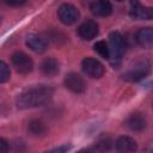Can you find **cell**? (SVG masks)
Here are the masks:
<instances>
[{"label":"cell","instance_id":"cell-4","mask_svg":"<svg viewBox=\"0 0 153 153\" xmlns=\"http://www.w3.org/2000/svg\"><path fill=\"white\" fill-rule=\"evenodd\" d=\"M57 16H59V19L61 23H63L65 25H72L79 19L80 13L75 6H73L71 4H63L59 7Z\"/></svg>","mask_w":153,"mask_h":153},{"label":"cell","instance_id":"cell-17","mask_svg":"<svg viewBox=\"0 0 153 153\" xmlns=\"http://www.w3.org/2000/svg\"><path fill=\"white\" fill-rule=\"evenodd\" d=\"M93 49H94V51H96L98 55H100L102 57L109 59V47H108V43H106V42H104V41H98V42H96L94 45H93Z\"/></svg>","mask_w":153,"mask_h":153},{"label":"cell","instance_id":"cell-7","mask_svg":"<svg viewBox=\"0 0 153 153\" xmlns=\"http://www.w3.org/2000/svg\"><path fill=\"white\" fill-rule=\"evenodd\" d=\"M129 14L134 19L149 20L153 17V11L151 7L142 6L137 0H130V11Z\"/></svg>","mask_w":153,"mask_h":153},{"label":"cell","instance_id":"cell-3","mask_svg":"<svg viewBox=\"0 0 153 153\" xmlns=\"http://www.w3.org/2000/svg\"><path fill=\"white\" fill-rule=\"evenodd\" d=\"M12 65L16 68V71L20 74H27L32 71L33 68V62L30 59L29 55H26L23 51H16L13 53L12 57H11Z\"/></svg>","mask_w":153,"mask_h":153},{"label":"cell","instance_id":"cell-19","mask_svg":"<svg viewBox=\"0 0 153 153\" xmlns=\"http://www.w3.org/2000/svg\"><path fill=\"white\" fill-rule=\"evenodd\" d=\"M111 143H112V141H111L110 139H103V140H99V141L97 142V149H100V151L110 149Z\"/></svg>","mask_w":153,"mask_h":153},{"label":"cell","instance_id":"cell-8","mask_svg":"<svg viewBox=\"0 0 153 153\" xmlns=\"http://www.w3.org/2000/svg\"><path fill=\"white\" fill-rule=\"evenodd\" d=\"M63 82H65V86L74 93H82L86 90L85 80L82 79V76H80L76 73H68Z\"/></svg>","mask_w":153,"mask_h":153},{"label":"cell","instance_id":"cell-18","mask_svg":"<svg viewBox=\"0 0 153 153\" xmlns=\"http://www.w3.org/2000/svg\"><path fill=\"white\" fill-rule=\"evenodd\" d=\"M10 76H11V72L8 66L4 61H0V82H6L10 79Z\"/></svg>","mask_w":153,"mask_h":153},{"label":"cell","instance_id":"cell-15","mask_svg":"<svg viewBox=\"0 0 153 153\" xmlns=\"http://www.w3.org/2000/svg\"><path fill=\"white\" fill-rule=\"evenodd\" d=\"M136 148L137 145L130 136H121L116 141V149L118 152H134L136 151Z\"/></svg>","mask_w":153,"mask_h":153},{"label":"cell","instance_id":"cell-1","mask_svg":"<svg viewBox=\"0 0 153 153\" xmlns=\"http://www.w3.org/2000/svg\"><path fill=\"white\" fill-rule=\"evenodd\" d=\"M54 90L47 85H38L30 87L22 92L17 98V106L19 109L37 108L47 104L53 97Z\"/></svg>","mask_w":153,"mask_h":153},{"label":"cell","instance_id":"cell-10","mask_svg":"<svg viewBox=\"0 0 153 153\" xmlns=\"http://www.w3.org/2000/svg\"><path fill=\"white\" fill-rule=\"evenodd\" d=\"M91 12L98 17H106L112 12V5L109 0H94L90 6Z\"/></svg>","mask_w":153,"mask_h":153},{"label":"cell","instance_id":"cell-24","mask_svg":"<svg viewBox=\"0 0 153 153\" xmlns=\"http://www.w3.org/2000/svg\"><path fill=\"white\" fill-rule=\"evenodd\" d=\"M0 24H1V22H0Z\"/></svg>","mask_w":153,"mask_h":153},{"label":"cell","instance_id":"cell-2","mask_svg":"<svg viewBox=\"0 0 153 153\" xmlns=\"http://www.w3.org/2000/svg\"><path fill=\"white\" fill-rule=\"evenodd\" d=\"M109 59L111 65L117 66L126 51V39L120 32H111L109 36Z\"/></svg>","mask_w":153,"mask_h":153},{"label":"cell","instance_id":"cell-12","mask_svg":"<svg viewBox=\"0 0 153 153\" xmlns=\"http://www.w3.org/2000/svg\"><path fill=\"white\" fill-rule=\"evenodd\" d=\"M26 45L35 53H43V51H45L48 43L42 36L31 33L26 37Z\"/></svg>","mask_w":153,"mask_h":153},{"label":"cell","instance_id":"cell-11","mask_svg":"<svg viewBox=\"0 0 153 153\" xmlns=\"http://www.w3.org/2000/svg\"><path fill=\"white\" fill-rule=\"evenodd\" d=\"M136 43L146 49L152 48L153 45V30L152 27H142L135 35Z\"/></svg>","mask_w":153,"mask_h":153},{"label":"cell","instance_id":"cell-9","mask_svg":"<svg viewBox=\"0 0 153 153\" xmlns=\"http://www.w3.org/2000/svg\"><path fill=\"white\" fill-rule=\"evenodd\" d=\"M98 24L92 20V19H88V20H85L79 27H78V35L80 36V38L85 39V41H91L97 35H98Z\"/></svg>","mask_w":153,"mask_h":153},{"label":"cell","instance_id":"cell-22","mask_svg":"<svg viewBox=\"0 0 153 153\" xmlns=\"http://www.w3.org/2000/svg\"><path fill=\"white\" fill-rule=\"evenodd\" d=\"M68 149V147L67 146H65V147H60V148H55V149H53L54 152H61V151H67Z\"/></svg>","mask_w":153,"mask_h":153},{"label":"cell","instance_id":"cell-23","mask_svg":"<svg viewBox=\"0 0 153 153\" xmlns=\"http://www.w3.org/2000/svg\"><path fill=\"white\" fill-rule=\"evenodd\" d=\"M116 1H118V2H120V1H123V0H116Z\"/></svg>","mask_w":153,"mask_h":153},{"label":"cell","instance_id":"cell-5","mask_svg":"<svg viewBox=\"0 0 153 153\" xmlns=\"http://www.w3.org/2000/svg\"><path fill=\"white\" fill-rule=\"evenodd\" d=\"M81 68L84 73L90 78L99 79L104 74V66L93 57H85L81 62Z\"/></svg>","mask_w":153,"mask_h":153},{"label":"cell","instance_id":"cell-20","mask_svg":"<svg viewBox=\"0 0 153 153\" xmlns=\"http://www.w3.org/2000/svg\"><path fill=\"white\" fill-rule=\"evenodd\" d=\"M5 5L7 6H12V7H17V6H22L26 2V0H1Z\"/></svg>","mask_w":153,"mask_h":153},{"label":"cell","instance_id":"cell-13","mask_svg":"<svg viewBox=\"0 0 153 153\" xmlns=\"http://www.w3.org/2000/svg\"><path fill=\"white\" fill-rule=\"evenodd\" d=\"M126 124H127V127H128L130 130H133V131H142V130L146 128L147 122H146V118H145V116H143L142 114H140V112H134V114H131V115L127 118Z\"/></svg>","mask_w":153,"mask_h":153},{"label":"cell","instance_id":"cell-14","mask_svg":"<svg viewBox=\"0 0 153 153\" xmlns=\"http://www.w3.org/2000/svg\"><path fill=\"white\" fill-rule=\"evenodd\" d=\"M60 71V65L56 59L54 57H47L41 63V72L45 76H55Z\"/></svg>","mask_w":153,"mask_h":153},{"label":"cell","instance_id":"cell-6","mask_svg":"<svg viewBox=\"0 0 153 153\" xmlns=\"http://www.w3.org/2000/svg\"><path fill=\"white\" fill-rule=\"evenodd\" d=\"M149 72V63L147 61L139 62L131 69H129L126 74H123V79L127 81H139L145 78Z\"/></svg>","mask_w":153,"mask_h":153},{"label":"cell","instance_id":"cell-16","mask_svg":"<svg viewBox=\"0 0 153 153\" xmlns=\"http://www.w3.org/2000/svg\"><path fill=\"white\" fill-rule=\"evenodd\" d=\"M29 130L32 135H36V136H42L47 133V127L45 124L39 121V120H32L30 123H29Z\"/></svg>","mask_w":153,"mask_h":153},{"label":"cell","instance_id":"cell-21","mask_svg":"<svg viewBox=\"0 0 153 153\" xmlns=\"http://www.w3.org/2000/svg\"><path fill=\"white\" fill-rule=\"evenodd\" d=\"M7 151H8V142L5 139L0 137V153H5Z\"/></svg>","mask_w":153,"mask_h":153}]
</instances>
